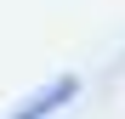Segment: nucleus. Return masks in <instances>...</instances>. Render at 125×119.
I'll list each match as a JSON object with an SVG mask.
<instances>
[{
  "mask_svg": "<svg viewBox=\"0 0 125 119\" xmlns=\"http://www.w3.org/2000/svg\"><path fill=\"white\" fill-rule=\"evenodd\" d=\"M74 91H80V79H74V74H68V79H51V85H46V91H40V96H34V102H23V108H17L11 119H46L51 108H62V102H68V96H74Z\"/></svg>",
  "mask_w": 125,
  "mask_h": 119,
  "instance_id": "obj_1",
  "label": "nucleus"
}]
</instances>
